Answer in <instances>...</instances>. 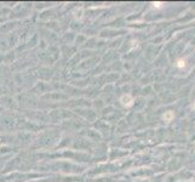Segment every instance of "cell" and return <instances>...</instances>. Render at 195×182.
<instances>
[{"label": "cell", "mask_w": 195, "mask_h": 182, "mask_svg": "<svg viewBox=\"0 0 195 182\" xmlns=\"http://www.w3.org/2000/svg\"><path fill=\"white\" fill-rule=\"evenodd\" d=\"M184 66H185V62H184L183 60H180V61H178V64H177V67L182 68V67H184Z\"/></svg>", "instance_id": "3"}, {"label": "cell", "mask_w": 195, "mask_h": 182, "mask_svg": "<svg viewBox=\"0 0 195 182\" xmlns=\"http://www.w3.org/2000/svg\"><path fill=\"white\" fill-rule=\"evenodd\" d=\"M121 102H123V104L126 106V107H131L132 104H133V98L131 95H124L123 97H121Z\"/></svg>", "instance_id": "1"}, {"label": "cell", "mask_w": 195, "mask_h": 182, "mask_svg": "<svg viewBox=\"0 0 195 182\" xmlns=\"http://www.w3.org/2000/svg\"><path fill=\"white\" fill-rule=\"evenodd\" d=\"M173 118H175V114L171 112V111L166 112V113H165V115H164V119H165V122H171Z\"/></svg>", "instance_id": "2"}, {"label": "cell", "mask_w": 195, "mask_h": 182, "mask_svg": "<svg viewBox=\"0 0 195 182\" xmlns=\"http://www.w3.org/2000/svg\"><path fill=\"white\" fill-rule=\"evenodd\" d=\"M193 107H194V109H195V102H194V106H193Z\"/></svg>", "instance_id": "4"}]
</instances>
